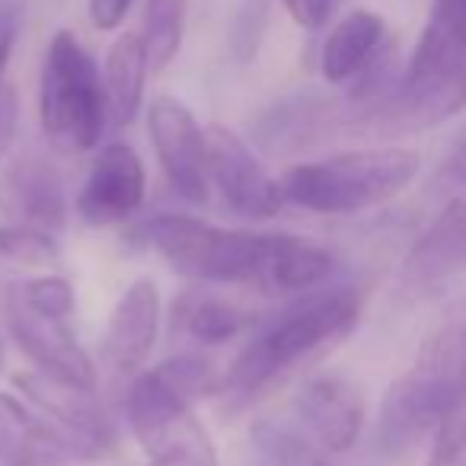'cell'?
Here are the masks:
<instances>
[{
    "mask_svg": "<svg viewBox=\"0 0 466 466\" xmlns=\"http://www.w3.org/2000/svg\"><path fill=\"white\" fill-rule=\"evenodd\" d=\"M103 447L33 412L16 396L0 393V463L4 466H67L99 460Z\"/></svg>",
    "mask_w": 466,
    "mask_h": 466,
    "instance_id": "cell-9",
    "label": "cell"
},
{
    "mask_svg": "<svg viewBox=\"0 0 466 466\" xmlns=\"http://www.w3.org/2000/svg\"><path fill=\"white\" fill-rule=\"evenodd\" d=\"M14 387L42 415L58 421L67 431L80 434L84 441L103 447V451H109L116 444V428H112V419L96 402V390H84V387H74V383L55 380V377L42 374V370H23V374H16Z\"/></svg>",
    "mask_w": 466,
    "mask_h": 466,
    "instance_id": "cell-15",
    "label": "cell"
},
{
    "mask_svg": "<svg viewBox=\"0 0 466 466\" xmlns=\"http://www.w3.org/2000/svg\"><path fill=\"white\" fill-rule=\"evenodd\" d=\"M310 466H329V460H323V457H313V460H310Z\"/></svg>",
    "mask_w": 466,
    "mask_h": 466,
    "instance_id": "cell-32",
    "label": "cell"
},
{
    "mask_svg": "<svg viewBox=\"0 0 466 466\" xmlns=\"http://www.w3.org/2000/svg\"><path fill=\"white\" fill-rule=\"evenodd\" d=\"M466 390V304L453 307L419 349L415 364L390 383L377 421V441L390 457H402L438 431Z\"/></svg>",
    "mask_w": 466,
    "mask_h": 466,
    "instance_id": "cell-2",
    "label": "cell"
},
{
    "mask_svg": "<svg viewBox=\"0 0 466 466\" xmlns=\"http://www.w3.org/2000/svg\"><path fill=\"white\" fill-rule=\"evenodd\" d=\"M336 259L326 247L307 240V237H294V233H279L275 237V253L268 262L266 285L268 291H298L307 294L313 288H323L329 281Z\"/></svg>",
    "mask_w": 466,
    "mask_h": 466,
    "instance_id": "cell-20",
    "label": "cell"
},
{
    "mask_svg": "<svg viewBox=\"0 0 466 466\" xmlns=\"http://www.w3.org/2000/svg\"><path fill=\"white\" fill-rule=\"evenodd\" d=\"M383 39H387V26H383L380 16L370 14V10H355L323 42L319 71L336 86L351 84L377 58V52L383 48Z\"/></svg>",
    "mask_w": 466,
    "mask_h": 466,
    "instance_id": "cell-17",
    "label": "cell"
},
{
    "mask_svg": "<svg viewBox=\"0 0 466 466\" xmlns=\"http://www.w3.org/2000/svg\"><path fill=\"white\" fill-rule=\"evenodd\" d=\"M160 332V288L150 279L131 281L116 300L99 339V358L112 374H137Z\"/></svg>",
    "mask_w": 466,
    "mask_h": 466,
    "instance_id": "cell-11",
    "label": "cell"
},
{
    "mask_svg": "<svg viewBox=\"0 0 466 466\" xmlns=\"http://www.w3.org/2000/svg\"><path fill=\"white\" fill-rule=\"evenodd\" d=\"M339 128H345V118L336 99L304 93L268 106L253 122V141L272 157H291L323 144Z\"/></svg>",
    "mask_w": 466,
    "mask_h": 466,
    "instance_id": "cell-13",
    "label": "cell"
},
{
    "mask_svg": "<svg viewBox=\"0 0 466 466\" xmlns=\"http://www.w3.org/2000/svg\"><path fill=\"white\" fill-rule=\"evenodd\" d=\"M253 441L259 444L262 453H268V457L281 466H294V463H304V460H313L298 434H291L281 425H272V421H259V425L253 428Z\"/></svg>",
    "mask_w": 466,
    "mask_h": 466,
    "instance_id": "cell-26",
    "label": "cell"
},
{
    "mask_svg": "<svg viewBox=\"0 0 466 466\" xmlns=\"http://www.w3.org/2000/svg\"><path fill=\"white\" fill-rule=\"evenodd\" d=\"M39 118L46 137L61 150L96 147L109 125L106 80L71 29H58L48 42L39 80Z\"/></svg>",
    "mask_w": 466,
    "mask_h": 466,
    "instance_id": "cell-5",
    "label": "cell"
},
{
    "mask_svg": "<svg viewBox=\"0 0 466 466\" xmlns=\"http://www.w3.org/2000/svg\"><path fill=\"white\" fill-rule=\"evenodd\" d=\"M147 135L173 192L192 205H205L211 195L208 128H201L195 112L176 96H157L147 109Z\"/></svg>",
    "mask_w": 466,
    "mask_h": 466,
    "instance_id": "cell-6",
    "label": "cell"
},
{
    "mask_svg": "<svg viewBox=\"0 0 466 466\" xmlns=\"http://www.w3.org/2000/svg\"><path fill=\"white\" fill-rule=\"evenodd\" d=\"M135 438L147 453V466H220L211 434L201 425L195 409L173 415Z\"/></svg>",
    "mask_w": 466,
    "mask_h": 466,
    "instance_id": "cell-19",
    "label": "cell"
},
{
    "mask_svg": "<svg viewBox=\"0 0 466 466\" xmlns=\"http://www.w3.org/2000/svg\"><path fill=\"white\" fill-rule=\"evenodd\" d=\"M0 214L14 224L61 230L67 220V195L61 173L42 157H20L0 169Z\"/></svg>",
    "mask_w": 466,
    "mask_h": 466,
    "instance_id": "cell-12",
    "label": "cell"
},
{
    "mask_svg": "<svg viewBox=\"0 0 466 466\" xmlns=\"http://www.w3.org/2000/svg\"><path fill=\"white\" fill-rule=\"evenodd\" d=\"M137 237L182 279L262 288L279 233L230 230L192 214H157L137 227Z\"/></svg>",
    "mask_w": 466,
    "mask_h": 466,
    "instance_id": "cell-4",
    "label": "cell"
},
{
    "mask_svg": "<svg viewBox=\"0 0 466 466\" xmlns=\"http://www.w3.org/2000/svg\"><path fill=\"white\" fill-rule=\"evenodd\" d=\"M135 0H86V14L99 33H112L125 23Z\"/></svg>",
    "mask_w": 466,
    "mask_h": 466,
    "instance_id": "cell-29",
    "label": "cell"
},
{
    "mask_svg": "<svg viewBox=\"0 0 466 466\" xmlns=\"http://www.w3.org/2000/svg\"><path fill=\"white\" fill-rule=\"evenodd\" d=\"M176 326L201 345H224L253 326V313L224 298L188 294L176 304Z\"/></svg>",
    "mask_w": 466,
    "mask_h": 466,
    "instance_id": "cell-21",
    "label": "cell"
},
{
    "mask_svg": "<svg viewBox=\"0 0 466 466\" xmlns=\"http://www.w3.org/2000/svg\"><path fill=\"white\" fill-rule=\"evenodd\" d=\"M208 173L224 205L240 218H272L285 205L281 179H275L253 147L224 125H208Z\"/></svg>",
    "mask_w": 466,
    "mask_h": 466,
    "instance_id": "cell-7",
    "label": "cell"
},
{
    "mask_svg": "<svg viewBox=\"0 0 466 466\" xmlns=\"http://www.w3.org/2000/svg\"><path fill=\"white\" fill-rule=\"evenodd\" d=\"M425 466H466V390L434 431Z\"/></svg>",
    "mask_w": 466,
    "mask_h": 466,
    "instance_id": "cell-24",
    "label": "cell"
},
{
    "mask_svg": "<svg viewBox=\"0 0 466 466\" xmlns=\"http://www.w3.org/2000/svg\"><path fill=\"white\" fill-rule=\"evenodd\" d=\"M188 0H147L144 7V46H147L150 71H167L176 61L186 39Z\"/></svg>",
    "mask_w": 466,
    "mask_h": 466,
    "instance_id": "cell-22",
    "label": "cell"
},
{
    "mask_svg": "<svg viewBox=\"0 0 466 466\" xmlns=\"http://www.w3.org/2000/svg\"><path fill=\"white\" fill-rule=\"evenodd\" d=\"M144 163L125 141H112L93 157L77 195V214L90 227H112L128 220L144 205Z\"/></svg>",
    "mask_w": 466,
    "mask_h": 466,
    "instance_id": "cell-10",
    "label": "cell"
},
{
    "mask_svg": "<svg viewBox=\"0 0 466 466\" xmlns=\"http://www.w3.org/2000/svg\"><path fill=\"white\" fill-rule=\"evenodd\" d=\"M150 58L141 33H125L112 42L106 55V99H109V122L116 128L135 122L144 103V84H147Z\"/></svg>",
    "mask_w": 466,
    "mask_h": 466,
    "instance_id": "cell-18",
    "label": "cell"
},
{
    "mask_svg": "<svg viewBox=\"0 0 466 466\" xmlns=\"http://www.w3.org/2000/svg\"><path fill=\"white\" fill-rule=\"evenodd\" d=\"M466 268V192L453 195L406 256V275L434 281Z\"/></svg>",
    "mask_w": 466,
    "mask_h": 466,
    "instance_id": "cell-16",
    "label": "cell"
},
{
    "mask_svg": "<svg viewBox=\"0 0 466 466\" xmlns=\"http://www.w3.org/2000/svg\"><path fill=\"white\" fill-rule=\"evenodd\" d=\"M20 298L26 300L33 310L48 313V317L67 319L74 313V288L61 275H39V279H29L26 285H16Z\"/></svg>",
    "mask_w": 466,
    "mask_h": 466,
    "instance_id": "cell-25",
    "label": "cell"
},
{
    "mask_svg": "<svg viewBox=\"0 0 466 466\" xmlns=\"http://www.w3.org/2000/svg\"><path fill=\"white\" fill-rule=\"evenodd\" d=\"M16 35H20V10L14 4H0V84H4V74H7Z\"/></svg>",
    "mask_w": 466,
    "mask_h": 466,
    "instance_id": "cell-30",
    "label": "cell"
},
{
    "mask_svg": "<svg viewBox=\"0 0 466 466\" xmlns=\"http://www.w3.org/2000/svg\"><path fill=\"white\" fill-rule=\"evenodd\" d=\"M288 10V16L294 20V26L307 29V33H317L329 23L332 14V0H281Z\"/></svg>",
    "mask_w": 466,
    "mask_h": 466,
    "instance_id": "cell-27",
    "label": "cell"
},
{
    "mask_svg": "<svg viewBox=\"0 0 466 466\" xmlns=\"http://www.w3.org/2000/svg\"><path fill=\"white\" fill-rule=\"evenodd\" d=\"M421 157L412 147H361L298 163L281 176L285 205L317 214H358L412 186Z\"/></svg>",
    "mask_w": 466,
    "mask_h": 466,
    "instance_id": "cell-3",
    "label": "cell"
},
{
    "mask_svg": "<svg viewBox=\"0 0 466 466\" xmlns=\"http://www.w3.org/2000/svg\"><path fill=\"white\" fill-rule=\"evenodd\" d=\"M300 421L329 453L355 447L364 428V396L351 380L339 374H317L294 396Z\"/></svg>",
    "mask_w": 466,
    "mask_h": 466,
    "instance_id": "cell-14",
    "label": "cell"
},
{
    "mask_svg": "<svg viewBox=\"0 0 466 466\" xmlns=\"http://www.w3.org/2000/svg\"><path fill=\"white\" fill-rule=\"evenodd\" d=\"M4 313H7V329L14 342L20 345V351L42 374L74 383V387L96 390V368H93L84 345L77 342V336L71 332L67 319L33 310L16 288L7 294Z\"/></svg>",
    "mask_w": 466,
    "mask_h": 466,
    "instance_id": "cell-8",
    "label": "cell"
},
{
    "mask_svg": "<svg viewBox=\"0 0 466 466\" xmlns=\"http://www.w3.org/2000/svg\"><path fill=\"white\" fill-rule=\"evenodd\" d=\"M16 125H20V99L10 84H0V160L7 157L10 144L16 137Z\"/></svg>",
    "mask_w": 466,
    "mask_h": 466,
    "instance_id": "cell-28",
    "label": "cell"
},
{
    "mask_svg": "<svg viewBox=\"0 0 466 466\" xmlns=\"http://www.w3.org/2000/svg\"><path fill=\"white\" fill-rule=\"evenodd\" d=\"M441 176H444L451 186L457 188H466V137L453 147V154L447 157L444 169H441Z\"/></svg>",
    "mask_w": 466,
    "mask_h": 466,
    "instance_id": "cell-31",
    "label": "cell"
},
{
    "mask_svg": "<svg viewBox=\"0 0 466 466\" xmlns=\"http://www.w3.org/2000/svg\"><path fill=\"white\" fill-rule=\"evenodd\" d=\"M0 256L16 266H55L58 262V243L48 230L29 224H4L0 227Z\"/></svg>",
    "mask_w": 466,
    "mask_h": 466,
    "instance_id": "cell-23",
    "label": "cell"
},
{
    "mask_svg": "<svg viewBox=\"0 0 466 466\" xmlns=\"http://www.w3.org/2000/svg\"><path fill=\"white\" fill-rule=\"evenodd\" d=\"M358 317H361V294L355 288H313L259 326V332L224 370L218 396L230 409L247 406L294 364L349 336Z\"/></svg>",
    "mask_w": 466,
    "mask_h": 466,
    "instance_id": "cell-1",
    "label": "cell"
}]
</instances>
